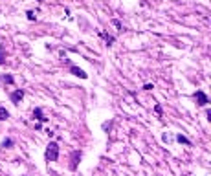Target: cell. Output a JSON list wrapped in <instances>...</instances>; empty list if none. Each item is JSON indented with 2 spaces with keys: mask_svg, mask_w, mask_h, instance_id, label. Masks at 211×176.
Masks as SVG:
<instances>
[{
  "mask_svg": "<svg viewBox=\"0 0 211 176\" xmlns=\"http://www.w3.org/2000/svg\"><path fill=\"white\" fill-rule=\"evenodd\" d=\"M44 156H46V161H57V158H59V145H57L55 141H50L48 143Z\"/></svg>",
  "mask_w": 211,
  "mask_h": 176,
  "instance_id": "obj_1",
  "label": "cell"
},
{
  "mask_svg": "<svg viewBox=\"0 0 211 176\" xmlns=\"http://www.w3.org/2000/svg\"><path fill=\"white\" fill-rule=\"evenodd\" d=\"M195 97H196V103H198L200 106H207L209 99H207V95H206L202 90H196V92H195Z\"/></svg>",
  "mask_w": 211,
  "mask_h": 176,
  "instance_id": "obj_2",
  "label": "cell"
},
{
  "mask_svg": "<svg viewBox=\"0 0 211 176\" xmlns=\"http://www.w3.org/2000/svg\"><path fill=\"white\" fill-rule=\"evenodd\" d=\"M79 160H81V150H73V152H72V163H70V169H72V171L77 169Z\"/></svg>",
  "mask_w": 211,
  "mask_h": 176,
  "instance_id": "obj_3",
  "label": "cell"
},
{
  "mask_svg": "<svg viewBox=\"0 0 211 176\" xmlns=\"http://www.w3.org/2000/svg\"><path fill=\"white\" fill-rule=\"evenodd\" d=\"M22 99H24V90H15V92L11 94V103H13V105H18Z\"/></svg>",
  "mask_w": 211,
  "mask_h": 176,
  "instance_id": "obj_4",
  "label": "cell"
},
{
  "mask_svg": "<svg viewBox=\"0 0 211 176\" xmlns=\"http://www.w3.org/2000/svg\"><path fill=\"white\" fill-rule=\"evenodd\" d=\"M70 72H72L73 75H77V77H81V79H86V77H88V73L84 72V70H81L79 66H70Z\"/></svg>",
  "mask_w": 211,
  "mask_h": 176,
  "instance_id": "obj_5",
  "label": "cell"
},
{
  "mask_svg": "<svg viewBox=\"0 0 211 176\" xmlns=\"http://www.w3.org/2000/svg\"><path fill=\"white\" fill-rule=\"evenodd\" d=\"M33 119H37V121H46L48 117H44V114H42L40 108H35V110H33Z\"/></svg>",
  "mask_w": 211,
  "mask_h": 176,
  "instance_id": "obj_6",
  "label": "cell"
},
{
  "mask_svg": "<svg viewBox=\"0 0 211 176\" xmlns=\"http://www.w3.org/2000/svg\"><path fill=\"white\" fill-rule=\"evenodd\" d=\"M7 117H9V112L6 110V106H2V105H0V121H6Z\"/></svg>",
  "mask_w": 211,
  "mask_h": 176,
  "instance_id": "obj_7",
  "label": "cell"
},
{
  "mask_svg": "<svg viewBox=\"0 0 211 176\" xmlns=\"http://www.w3.org/2000/svg\"><path fill=\"white\" fill-rule=\"evenodd\" d=\"M176 141L178 143H184V145H191V141H189L185 136H182V134H176Z\"/></svg>",
  "mask_w": 211,
  "mask_h": 176,
  "instance_id": "obj_8",
  "label": "cell"
},
{
  "mask_svg": "<svg viewBox=\"0 0 211 176\" xmlns=\"http://www.w3.org/2000/svg\"><path fill=\"white\" fill-rule=\"evenodd\" d=\"M99 35H101V37H103L105 40H107V44H108V46H110V44H112V42L116 40V39H114L112 35H108V33H99Z\"/></svg>",
  "mask_w": 211,
  "mask_h": 176,
  "instance_id": "obj_9",
  "label": "cell"
},
{
  "mask_svg": "<svg viewBox=\"0 0 211 176\" xmlns=\"http://www.w3.org/2000/svg\"><path fill=\"white\" fill-rule=\"evenodd\" d=\"M11 147H13V139L6 138V139L2 141V149H11Z\"/></svg>",
  "mask_w": 211,
  "mask_h": 176,
  "instance_id": "obj_10",
  "label": "cell"
},
{
  "mask_svg": "<svg viewBox=\"0 0 211 176\" xmlns=\"http://www.w3.org/2000/svg\"><path fill=\"white\" fill-rule=\"evenodd\" d=\"M26 15H28V20H37V15H35V11H26Z\"/></svg>",
  "mask_w": 211,
  "mask_h": 176,
  "instance_id": "obj_11",
  "label": "cell"
},
{
  "mask_svg": "<svg viewBox=\"0 0 211 176\" xmlns=\"http://www.w3.org/2000/svg\"><path fill=\"white\" fill-rule=\"evenodd\" d=\"M4 81H6L7 84H13V81H15V79H13V75H9V73H4Z\"/></svg>",
  "mask_w": 211,
  "mask_h": 176,
  "instance_id": "obj_12",
  "label": "cell"
},
{
  "mask_svg": "<svg viewBox=\"0 0 211 176\" xmlns=\"http://www.w3.org/2000/svg\"><path fill=\"white\" fill-rule=\"evenodd\" d=\"M112 24L118 28V29H123V26H121V22H119V20H116V18H114V20H112Z\"/></svg>",
  "mask_w": 211,
  "mask_h": 176,
  "instance_id": "obj_13",
  "label": "cell"
},
{
  "mask_svg": "<svg viewBox=\"0 0 211 176\" xmlns=\"http://www.w3.org/2000/svg\"><path fill=\"white\" fill-rule=\"evenodd\" d=\"M152 88H154V84H151V83H147V84L143 86V90H147V92H149V90H152Z\"/></svg>",
  "mask_w": 211,
  "mask_h": 176,
  "instance_id": "obj_14",
  "label": "cell"
},
{
  "mask_svg": "<svg viewBox=\"0 0 211 176\" xmlns=\"http://www.w3.org/2000/svg\"><path fill=\"white\" fill-rule=\"evenodd\" d=\"M154 110H156V114H162V106H160V105H156Z\"/></svg>",
  "mask_w": 211,
  "mask_h": 176,
  "instance_id": "obj_15",
  "label": "cell"
},
{
  "mask_svg": "<svg viewBox=\"0 0 211 176\" xmlns=\"http://www.w3.org/2000/svg\"><path fill=\"white\" fill-rule=\"evenodd\" d=\"M4 62V55H2V50H0V64Z\"/></svg>",
  "mask_w": 211,
  "mask_h": 176,
  "instance_id": "obj_16",
  "label": "cell"
}]
</instances>
